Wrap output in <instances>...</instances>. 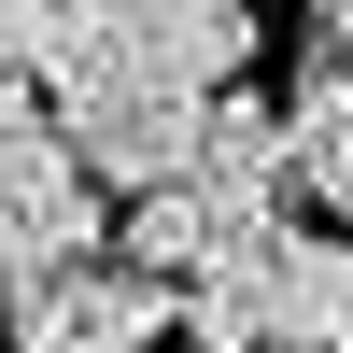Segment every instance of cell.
I'll use <instances>...</instances> for the list:
<instances>
[{"instance_id": "2", "label": "cell", "mask_w": 353, "mask_h": 353, "mask_svg": "<svg viewBox=\"0 0 353 353\" xmlns=\"http://www.w3.org/2000/svg\"><path fill=\"white\" fill-rule=\"evenodd\" d=\"M212 113H226V99H212ZM212 113L113 71V85H85V99H57V128H71V156L99 170L113 198H170V184L198 170V141H212Z\"/></svg>"}, {"instance_id": "5", "label": "cell", "mask_w": 353, "mask_h": 353, "mask_svg": "<svg viewBox=\"0 0 353 353\" xmlns=\"http://www.w3.org/2000/svg\"><path fill=\"white\" fill-rule=\"evenodd\" d=\"M283 353H353V241L297 226V283H283Z\"/></svg>"}, {"instance_id": "6", "label": "cell", "mask_w": 353, "mask_h": 353, "mask_svg": "<svg viewBox=\"0 0 353 353\" xmlns=\"http://www.w3.org/2000/svg\"><path fill=\"white\" fill-rule=\"evenodd\" d=\"M297 71L353 85V0H311V14H297Z\"/></svg>"}, {"instance_id": "1", "label": "cell", "mask_w": 353, "mask_h": 353, "mask_svg": "<svg viewBox=\"0 0 353 353\" xmlns=\"http://www.w3.org/2000/svg\"><path fill=\"white\" fill-rule=\"evenodd\" d=\"M99 198H113V184L71 156V128L0 85V269H14V297H43V283H71V269L113 254L128 212H99Z\"/></svg>"}, {"instance_id": "4", "label": "cell", "mask_w": 353, "mask_h": 353, "mask_svg": "<svg viewBox=\"0 0 353 353\" xmlns=\"http://www.w3.org/2000/svg\"><path fill=\"white\" fill-rule=\"evenodd\" d=\"M283 283H297V226L269 254H226L212 283H184V353H283Z\"/></svg>"}, {"instance_id": "3", "label": "cell", "mask_w": 353, "mask_h": 353, "mask_svg": "<svg viewBox=\"0 0 353 353\" xmlns=\"http://www.w3.org/2000/svg\"><path fill=\"white\" fill-rule=\"evenodd\" d=\"M156 339H184V297L113 269V254L43 283V297H14V353H156Z\"/></svg>"}]
</instances>
